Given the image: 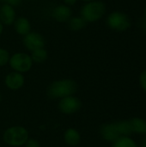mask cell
<instances>
[{"mask_svg": "<svg viewBox=\"0 0 146 147\" xmlns=\"http://www.w3.org/2000/svg\"><path fill=\"white\" fill-rule=\"evenodd\" d=\"M78 85L76 81L70 78L59 79L52 82L46 90V95L50 99H62L73 96L77 91Z\"/></svg>", "mask_w": 146, "mask_h": 147, "instance_id": "obj_1", "label": "cell"}, {"mask_svg": "<svg viewBox=\"0 0 146 147\" xmlns=\"http://www.w3.org/2000/svg\"><path fill=\"white\" fill-rule=\"evenodd\" d=\"M106 13V5L103 2L95 0L85 3L80 10V16H82L85 22H95L101 20Z\"/></svg>", "mask_w": 146, "mask_h": 147, "instance_id": "obj_2", "label": "cell"}, {"mask_svg": "<svg viewBox=\"0 0 146 147\" xmlns=\"http://www.w3.org/2000/svg\"><path fill=\"white\" fill-rule=\"evenodd\" d=\"M28 130L22 126H14L7 128L3 135V141L10 146L19 147L24 146L28 140Z\"/></svg>", "mask_w": 146, "mask_h": 147, "instance_id": "obj_3", "label": "cell"}, {"mask_svg": "<svg viewBox=\"0 0 146 147\" xmlns=\"http://www.w3.org/2000/svg\"><path fill=\"white\" fill-rule=\"evenodd\" d=\"M107 25L112 30L123 32L130 28L131 20L126 13L117 10L108 15L107 18Z\"/></svg>", "mask_w": 146, "mask_h": 147, "instance_id": "obj_4", "label": "cell"}, {"mask_svg": "<svg viewBox=\"0 0 146 147\" xmlns=\"http://www.w3.org/2000/svg\"><path fill=\"white\" fill-rule=\"evenodd\" d=\"M33 60L26 53H15L10 56L9 64L14 71L25 73L30 71L33 65Z\"/></svg>", "mask_w": 146, "mask_h": 147, "instance_id": "obj_5", "label": "cell"}, {"mask_svg": "<svg viewBox=\"0 0 146 147\" xmlns=\"http://www.w3.org/2000/svg\"><path fill=\"white\" fill-rule=\"evenodd\" d=\"M58 108L64 115H73L82 108V102L74 96H70L59 100Z\"/></svg>", "mask_w": 146, "mask_h": 147, "instance_id": "obj_6", "label": "cell"}, {"mask_svg": "<svg viewBox=\"0 0 146 147\" xmlns=\"http://www.w3.org/2000/svg\"><path fill=\"white\" fill-rule=\"evenodd\" d=\"M23 46L27 50L33 52L36 49L42 48L45 47L46 40L44 37L38 32H29L28 34L23 36Z\"/></svg>", "mask_w": 146, "mask_h": 147, "instance_id": "obj_7", "label": "cell"}, {"mask_svg": "<svg viewBox=\"0 0 146 147\" xmlns=\"http://www.w3.org/2000/svg\"><path fill=\"white\" fill-rule=\"evenodd\" d=\"M25 83V78L22 73L11 71L6 75L4 78V84L6 87L11 90H17L21 89Z\"/></svg>", "mask_w": 146, "mask_h": 147, "instance_id": "obj_8", "label": "cell"}, {"mask_svg": "<svg viewBox=\"0 0 146 147\" xmlns=\"http://www.w3.org/2000/svg\"><path fill=\"white\" fill-rule=\"evenodd\" d=\"M52 16L58 22H67L72 16V9L64 3L59 4L53 8Z\"/></svg>", "mask_w": 146, "mask_h": 147, "instance_id": "obj_9", "label": "cell"}, {"mask_svg": "<svg viewBox=\"0 0 146 147\" xmlns=\"http://www.w3.org/2000/svg\"><path fill=\"white\" fill-rule=\"evenodd\" d=\"M100 134L104 140L108 142H114L120 137L117 131L115 122L102 125L100 129Z\"/></svg>", "mask_w": 146, "mask_h": 147, "instance_id": "obj_10", "label": "cell"}, {"mask_svg": "<svg viewBox=\"0 0 146 147\" xmlns=\"http://www.w3.org/2000/svg\"><path fill=\"white\" fill-rule=\"evenodd\" d=\"M15 8L8 3H3L0 6V22L3 25L10 26L15 21Z\"/></svg>", "mask_w": 146, "mask_h": 147, "instance_id": "obj_11", "label": "cell"}, {"mask_svg": "<svg viewBox=\"0 0 146 147\" xmlns=\"http://www.w3.org/2000/svg\"><path fill=\"white\" fill-rule=\"evenodd\" d=\"M15 31L19 34L25 36L29 32H31V24L29 20L27 17L20 16L15 19V21L13 23Z\"/></svg>", "mask_w": 146, "mask_h": 147, "instance_id": "obj_12", "label": "cell"}, {"mask_svg": "<svg viewBox=\"0 0 146 147\" xmlns=\"http://www.w3.org/2000/svg\"><path fill=\"white\" fill-rule=\"evenodd\" d=\"M64 140L70 146H77L81 141V135L77 129L70 127L64 134Z\"/></svg>", "mask_w": 146, "mask_h": 147, "instance_id": "obj_13", "label": "cell"}, {"mask_svg": "<svg viewBox=\"0 0 146 147\" xmlns=\"http://www.w3.org/2000/svg\"><path fill=\"white\" fill-rule=\"evenodd\" d=\"M131 127H132V130L133 133H137V134H146V121L142 119V118H139V117H135L133 118L132 120L129 121Z\"/></svg>", "mask_w": 146, "mask_h": 147, "instance_id": "obj_14", "label": "cell"}, {"mask_svg": "<svg viewBox=\"0 0 146 147\" xmlns=\"http://www.w3.org/2000/svg\"><path fill=\"white\" fill-rule=\"evenodd\" d=\"M67 24L71 30L79 31L86 27L87 22L82 16H71L70 20L67 22Z\"/></svg>", "mask_w": 146, "mask_h": 147, "instance_id": "obj_15", "label": "cell"}, {"mask_svg": "<svg viewBox=\"0 0 146 147\" xmlns=\"http://www.w3.org/2000/svg\"><path fill=\"white\" fill-rule=\"evenodd\" d=\"M115 126L117 128V131L120 137L122 136H130L133 133L132 127L129 121H120L115 122Z\"/></svg>", "mask_w": 146, "mask_h": 147, "instance_id": "obj_16", "label": "cell"}, {"mask_svg": "<svg viewBox=\"0 0 146 147\" xmlns=\"http://www.w3.org/2000/svg\"><path fill=\"white\" fill-rule=\"evenodd\" d=\"M30 57H31L33 62L40 64V63L45 62L47 59L48 53L44 47H42V48H39V49H36V50L31 52Z\"/></svg>", "mask_w": 146, "mask_h": 147, "instance_id": "obj_17", "label": "cell"}, {"mask_svg": "<svg viewBox=\"0 0 146 147\" xmlns=\"http://www.w3.org/2000/svg\"><path fill=\"white\" fill-rule=\"evenodd\" d=\"M112 147H138V145L130 136H122L113 142Z\"/></svg>", "mask_w": 146, "mask_h": 147, "instance_id": "obj_18", "label": "cell"}, {"mask_svg": "<svg viewBox=\"0 0 146 147\" xmlns=\"http://www.w3.org/2000/svg\"><path fill=\"white\" fill-rule=\"evenodd\" d=\"M10 59L9 53L7 49L0 47V66H4L9 64Z\"/></svg>", "mask_w": 146, "mask_h": 147, "instance_id": "obj_19", "label": "cell"}, {"mask_svg": "<svg viewBox=\"0 0 146 147\" xmlns=\"http://www.w3.org/2000/svg\"><path fill=\"white\" fill-rule=\"evenodd\" d=\"M139 82L142 90L146 91V69L140 73L139 78Z\"/></svg>", "mask_w": 146, "mask_h": 147, "instance_id": "obj_20", "label": "cell"}, {"mask_svg": "<svg viewBox=\"0 0 146 147\" xmlns=\"http://www.w3.org/2000/svg\"><path fill=\"white\" fill-rule=\"evenodd\" d=\"M24 146L25 147H40L39 141L34 139H28Z\"/></svg>", "mask_w": 146, "mask_h": 147, "instance_id": "obj_21", "label": "cell"}, {"mask_svg": "<svg viewBox=\"0 0 146 147\" xmlns=\"http://www.w3.org/2000/svg\"><path fill=\"white\" fill-rule=\"evenodd\" d=\"M22 2V0H7V3L8 4H9L10 6L12 7H15V6H18L21 4V3Z\"/></svg>", "mask_w": 146, "mask_h": 147, "instance_id": "obj_22", "label": "cell"}, {"mask_svg": "<svg viewBox=\"0 0 146 147\" xmlns=\"http://www.w3.org/2000/svg\"><path fill=\"white\" fill-rule=\"evenodd\" d=\"M63 1H64V4H65L69 7L75 5L77 2V0H63Z\"/></svg>", "mask_w": 146, "mask_h": 147, "instance_id": "obj_23", "label": "cell"}, {"mask_svg": "<svg viewBox=\"0 0 146 147\" xmlns=\"http://www.w3.org/2000/svg\"><path fill=\"white\" fill-rule=\"evenodd\" d=\"M3 23L0 22V35L3 34Z\"/></svg>", "mask_w": 146, "mask_h": 147, "instance_id": "obj_24", "label": "cell"}, {"mask_svg": "<svg viewBox=\"0 0 146 147\" xmlns=\"http://www.w3.org/2000/svg\"><path fill=\"white\" fill-rule=\"evenodd\" d=\"M142 147H146V138L145 139L144 142H143V145H142Z\"/></svg>", "mask_w": 146, "mask_h": 147, "instance_id": "obj_25", "label": "cell"}, {"mask_svg": "<svg viewBox=\"0 0 146 147\" xmlns=\"http://www.w3.org/2000/svg\"><path fill=\"white\" fill-rule=\"evenodd\" d=\"M81 1H83L84 3H88V2H91V1H95V0H81Z\"/></svg>", "mask_w": 146, "mask_h": 147, "instance_id": "obj_26", "label": "cell"}, {"mask_svg": "<svg viewBox=\"0 0 146 147\" xmlns=\"http://www.w3.org/2000/svg\"><path fill=\"white\" fill-rule=\"evenodd\" d=\"M0 3H7V0H0Z\"/></svg>", "mask_w": 146, "mask_h": 147, "instance_id": "obj_27", "label": "cell"}, {"mask_svg": "<svg viewBox=\"0 0 146 147\" xmlns=\"http://www.w3.org/2000/svg\"><path fill=\"white\" fill-rule=\"evenodd\" d=\"M145 20H146V7H145Z\"/></svg>", "mask_w": 146, "mask_h": 147, "instance_id": "obj_28", "label": "cell"}, {"mask_svg": "<svg viewBox=\"0 0 146 147\" xmlns=\"http://www.w3.org/2000/svg\"><path fill=\"white\" fill-rule=\"evenodd\" d=\"M0 102H1V95H0Z\"/></svg>", "mask_w": 146, "mask_h": 147, "instance_id": "obj_29", "label": "cell"}, {"mask_svg": "<svg viewBox=\"0 0 146 147\" xmlns=\"http://www.w3.org/2000/svg\"><path fill=\"white\" fill-rule=\"evenodd\" d=\"M29 1H31V0H29Z\"/></svg>", "mask_w": 146, "mask_h": 147, "instance_id": "obj_30", "label": "cell"}]
</instances>
